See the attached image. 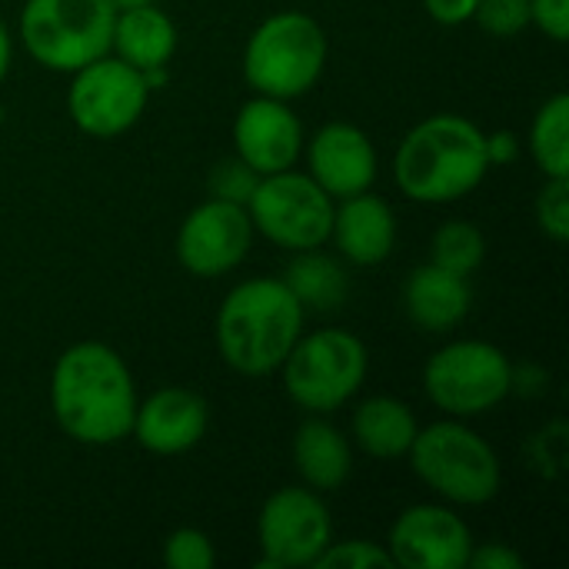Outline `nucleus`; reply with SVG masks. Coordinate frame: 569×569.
<instances>
[{"instance_id": "1", "label": "nucleus", "mask_w": 569, "mask_h": 569, "mask_svg": "<svg viewBox=\"0 0 569 569\" xmlns=\"http://www.w3.org/2000/svg\"><path fill=\"white\" fill-rule=\"evenodd\" d=\"M137 403L130 367L100 340L67 347L50 370V413L57 427L83 447L123 443L133 430Z\"/></svg>"}, {"instance_id": "2", "label": "nucleus", "mask_w": 569, "mask_h": 569, "mask_svg": "<svg viewBox=\"0 0 569 569\" xmlns=\"http://www.w3.org/2000/svg\"><path fill=\"white\" fill-rule=\"evenodd\" d=\"M487 173V133L460 113H433L413 123L393 153V180L400 193L427 207L470 197Z\"/></svg>"}, {"instance_id": "3", "label": "nucleus", "mask_w": 569, "mask_h": 569, "mask_svg": "<svg viewBox=\"0 0 569 569\" xmlns=\"http://www.w3.org/2000/svg\"><path fill=\"white\" fill-rule=\"evenodd\" d=\"M303 303L283 277H250L237 283L213 323L223 363L243 377H270L303 333Z\"/></svg>"}, {"instance_id": "4", "label": "nucleus", "mask_w": 569, "mask_h": 569, "mask_svg": "<svg viewBox=\"0 0 569 569\" xmlns=\"http://www.w3.org/2000/svg\"><path fill=\"white\" fill-rule=\"evenodd\" d=\"M407 457L413 473L453 507H483L500 493L503 467L497 450L457 417L420 427Z\"/></svg>"}, {"instance_id": "5", "label": "nucleus", "mask_w": 569, "mask_h": 569, "mask_svg": "<svg viewBox=\"0 0 569 569\" xmlns=\"http://www.w3.org/2000/svg\"><path fill=\"white\" fill-rule=\"evenodd\" d=\"M327 57L330 40L310 13L277 10L247 40L243 77L263 97L297 100L320 83Z\"/></svg>"}, {"instance_id": "6", "label": "nucleus", "mask_w": 569, "mask_h": 569, "mask_svg": "<svg viewBox=\"0 0 569 569\" xmlns=\"http://www.w3.org/2000/svg\"><path fill=\"white\" fill-rule=\"evenodd\" d=\"M370 370V353L363 340L343 327H327L313 333H300L287 360L280 363L287 397L317 417H330L347 407Z\"/></svg>"}, {"instance_id": "7", "label": "nucleus", "mask_w": 569, "mask_h": 569, "mask_svg": "<svg viewBox=\"0 0 569 569\" xmlns=\"http://www.w3.org/2000/svg\"><path fill=\"white\" fill-rule=\"evenodd\" d=\"M113 20L110 0H27L20 10V43L40 67L73 73L110 53Z\"/></svg>"}, {"instance_id": "8", "label": "nucleus", "mask_w": 569, "mask_h": 569, "mask_svg": "<svg viewBox=\"0 0 569 569\" xmlns=\"http://www.w3.org/2000/svg\"><path fill=\"white\" fill-rule=\"evenodd\" d=\"M423 390L447 417H483L513 393V363L487 340H453L427 360Z\"/></svg>"}, {"instance_id": "9", "label": "nucleus", "mask_w": 569, "mask_h": 569, "mask_svg": "<svg viewBox=\"0 0 569 569\" xmlns=\"http://www.w3.org/2000/svg\"><path fill=\"white\" fill-rule=\"evenodd\" d=\"M337 200L303 170L290 167L257 180L247 200L250 223L280 250H320L330 243Z\"/></svg>"}, {"instance_id": "10", "label": "nucleus", "mask_w": 569, "mask_h": 569, "mask_svg": "<svg viewBox=\"0 0 569 569\" xmlns=\"http://www.w3.org/2000/svg\"><path fill=\"white\" fill-rule=\"evenodd\" d=\"M147 103L150 90L143 83V73L113 53H103L70 73L67 113L73 127L87 137L110 140L127 133L143 117Z\"/></svg>"}, {"instance_id": "11", "label": "nucleus", "mask_w": 569, "mask_h": 569, "mask_svg": "<svg viewBox=\"0 0 569 569\" xmlns=\"http://www.w3.org/2000/svg\"><path fill=\"white\" fill-rule=\"evenodd\" d=\"M260 569L313 567L333 543V520L323 497L310 487H283L267 497L260 520Z\"/></svg>"}, {"instance_id": "12", "label": "nucleus", "mask_w": 569, "mask_h": 569, "mask_svg": "<svg viewBox=\"0 0 569 569\" xmlns=\"http://www.w3.org/2000/svg\"><path fill=\"white\" fill-rule=\"evenodd\" d=\"M253 237L257 230L247 207L210 197L183 217L177 230V260L190 277L217 280L247 260Z\"/></svg>"}, {"instance_id": "13", "label": "nucleus", "mask_w": 569, "mask_h": 569, "mask_svg": "<svg viewBox=\"0 0 569 569\" xmlns=\"http://www.w3.org/2000/svg\"><path fill=\"white\" fill-rule=\"evenodd\" d=\"M473 533L463 517L443 503L407 507L387 540L393 567L403 569H467Z\"/></svg>"}, {"instance_id": "14", "label": "nucleus", "mask_w": 569, "mask_h": 569, "mask_svg": "<svg viewBox=\"0 0 569 569\" xmlns=\"http://www.w3.org/2000/svg\"><path fill=\"white\" fill-rule=\"evenodd\" d=\"M303 143V123L290 100L257 93L233 117V150L257 177L297 167Z\"/></svg>"}, {"instance_id": "15", "label": "nucleus", "mask_w": 569, "mask_h": 569, "mask_svg": "<svg viewBox=\"0 0 569 569\" xmlns=\"http://www.w3.org/2000/svg\"><path fill=\"white\" fill-rule=\"evenodd\" d=\"M307 150V173L333 197H353L373 187L377 180V147L373 140L347 120H330L323 123L310 143H303Z\"/></svg>"}, {"instance_id": "16", "label": "nucleus", "mask_w": 569, "mask_h": 569, "mask_svg": "<svg viewBox=\"0 0 569 569\" xmlns=\"http://www.w3.org/2000/svg\"><path fill=\"white\" fill-rule=\"evenodd\" d=\"M207 427L210 410L197 390L160 387L143 403H137L130 437L157 457H177L193 450L207 437Z\"/></svg>"}, {"instance_id": "17", "label": "nucleus", "mask_w": 569, "mask_h": 569, "mask_svg": "<svg viewBox=\"0 0 569 569\" xmlns=\"http://www.w3.org/2000/svg\"><path fill=\"white\" fill-rule=\"evenodd\" d=\"M330 240L337 243L340 257L357 263V267L383 263L397 247L393 207L370 190L337 200Z\"/></svg>"}, {"instance_id": "18", "label": "nucleus", "mask_w": 569, "mask_h": 569, "mask_svg": "<svg viewBox=\"0 0 569 569\" xmlns=\"http://www.w3.org/2000/svg\"><path fill=\"white\" fill-rule=\"evenodd\" d=\"M473 307L470 277L437 267L433 260L417 267L403 283V310L423 333L457 330Z\"/></svg>"}, {"instance_id": "19", "label": "nucleus", "mask_w": 569, "mask_h": 569, "mask_svg": "<svg viewBox=\"0 0 569 569\" xmlns=\"http://www.w3.org/2000/svg\"><path fill=\"white\" fill-rule=\"evenodd\" d=\"M293 467L303 487L333 493L353 477V443L327 417L310 413L293 433Z\"/></svg>"}, {"instance_id": "20", "label": "nucleus", "mask_w": 569, "mask_h": 569, "mask_svg": "<svg viewBox=\"0 0 569 569\" xmlns=\"http://www.w3.org/2000/svg\"><path fill=\"white\" fill-rule=\"evenodd\" d=\"M177 40L180 37H177V23L170 20V13H163L157 3H147V7L117 13L110 53L143 73L153 67H170L177 53Z\"/></svg>"}, {"instance_id": "21", "label": "nucleus", "mask_w": 569, "mask_h": 569, "mask_svg": "<svg viewBox=\"0 0 569 569\" xmlns=\"http://www.w3.org/2000/svg\"><path fill=\"white\" fill-rule=\"evenodd\" d=\"M420 423L413 410L397 397H370L353 410V443L373 460H400L410 453Z\"/></svg>"}, {"instance_id": "22", "label": "nucleus", "mask_w": 569, "mask_h": 569, "mask_svg": "<svg viewBox=\"0 0 569 569\" xmlns=\"http://www.w3.org/2000/svg\"><path fill=\"white\" fill-rule=\"evenodd\" d=\"M283 283L293 290L303 310H337L350 293V277L340 267V260L320 250H300L290 260Z\"/></svg>"}, {"instance_id": "23", "label": "nucleus", "mask_w": 569, "mask_h": 569, "mask_svg": "<svg viewBox=\"0 0 569 569\" xmlns=\"http://www.w3.org/2000/svg\"><path fill=\"white\" fill-rule=\"evenodd\" d=\"M527 147L543 177H569V93H553L537 110Z\"/></svg>"}, {"instance_id": "24", "label": "nucleus", "mask_w": 569, "mask_h": 569, "mask_svg": "<svg viewBox=\"0 0 569 569\" xmlns=\"http://www.w3.org/2000/svg\"><path fill=\"white\" fill-rule=\"evenodd\" d=\"M430 260L443 270L470 277L487 260V237L470 220H447L430 240Z\"/></svg>"}, {"instance_id": "25", "label": "nucleus", "mask_w": 569, "mask_h": 569, "mask_svg": "<svg viewBox=\"0 0 569 569\" xmlns=\"http://www.w3.org/2000/svg\"><path fill=\"white\" fill-rule=\"evenodd\" d=\"M540 230L553 243L569 240V177H547L533 203Z\"/></svg>"}, {"instance_id": "26", "label": "nucleus", "mask_w": 569, "mask_h": 569, "mask_svg": "<svg viewBox=\"0 0 569 569\" xmlns=\"http://www.w3.org/2000/svg\"><path fill=\"white\" fill-rule=\"evenodd\" d=\"M163 563L170 569H213L217 550L197 527H180L163 540Z\"/></svg>"}, {"instance_id": "27", "label": "nucleus", "mask_w": 569, "mask_h": 569, "mask_svg": "<svg viewBox=\"0 0 569 569\" xmlns=\"http://www.w3.org/2000/svg\"><path fill=\"white\" fill-rule=\"evenodd\" d=\"M473 20L497 40L520 37L530 27V0H480Z\"/></svg>"}, {"instance_id": "28", "label": "nucleus", "mask_w": 569, "mask_h": 569, "mask_svg": "<svg viewBox=\"0 0 569 569\" xmlns=\"http://www.w3.org/2000/svg\"><path fill=\"white\" fill-rule=\"evenodd\" d=\"M317 569H377L393 567L390 553L383 543L373 540H343V543H330L320 560L313 563Z\"/></svg>"}, {"instance_id": "29", "label": "nucleus", "mask_w": 569, "mask_h": 569, "mask_svg": "<svg viewBox=\"0 0 569 569\" xmlns=\"http://www.w3.org/2000/svg\"><path fill=\"white\" fill-rule=\"evenodd\" d=\"M257 180H260V177H257L240 157L223 160V163H217V167L210 170V197L247 207L250 193L257 190Z\"/></svg>"}, {"instance_id": "30", "label": "nucleus", "mask_w": 569, "mask_h": 569, "mask_svg": "<svg viewBox=\"0 0 569 569\" xmlns=\"http://www.w3.org/2000/svg\"><path fill=\"white\" fill-rule=\"evenodd\" d=\"M530 27L553 43L569 40V0H530Z\"/></svg>"}, {"instance_id": "31", "label": "nucleus", "mask_w": 569, "mask_h": 569, "mask_svg": "<svg viewBox=\"0 0 569 569\" xmlns=\"http://www.w3.org/2000/svg\"><path fill=\"white\" fill-rule=\"evenodd\" d=\"M470 569H523V557L507 547V543H473L470 550V560H467Z\"/></svg>"}, {"instance_id": "32", "label": "nucleus", "mask_w": 569, "mask_h": 569, "mask_svg": "<svg viewBox=\"0 0 569 569\" xmlns=\"http://www.w3.org/2000/svg\"><path fill=\"white\" fill-rule=\"evenodd\" d=\"M477 3L480 0H423V10L443 27H460V23L473 20Z\"/></svg>"}, {"instance_id": "33", "label": "nucleus", "mask_w": 569, "mask_h": 569, "mask_svg": "<svg viewBox=\"0 0 569 569\" xmlns=\"http://www.w3.org/2000/svg\"><path fill=\"white\" fill-rule=\"evenodd\" d=\"M520 157V137L510 133V130H497V133H487V160L490 167H510L517 163Z\"/></svg>"}, {"instance_id": "34", "label": "nucleus", "mask_w": 569, "mask_h": 569, "mask_svg": "<svg viewBox=\"0 0 569 569\" xmlns=\"http://www.w3.org/2000/svg\"><path fill=\"white\" fill-rule=\"evenodd\" d=\"M10 63H13V40H10L7 23L0 20V83H3L7 73H10Z\"/></svg>"}, {"instance_id": "35", "label": "nucleus", "mask_w": 569, "mask_h": 569, "mask_svg": "<svg viewBox=\"0 0 569 569\" xmlns=\"http://www.w3.org/2000/svg\"><path fill=\"white\" fill-rule=\"evenodd\" d=\"M147 3H157V0H110V7L120 13V10H133V7H147Z\"/></svg>"}, {"instance_id": "36", "label": "nucleus", "mask_w": 569, "mask_h": 569, "mask_svg": "<svg viewBox=\"0 0 569 569\" xmlns=\"http://www.w3.org/2000/svg\"><path fill=\"white\" fill-rule=\"evenodd\" d=\"M0 120H3V103H0Z\"/></svg>"}]
</instances>
